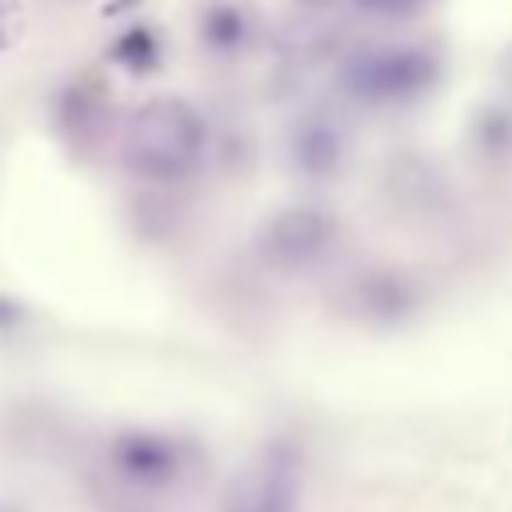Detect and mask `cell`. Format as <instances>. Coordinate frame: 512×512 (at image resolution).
Returning <instances> with one entry per match:
<instances>
[{
    "label": "cell",
    "instance_id": "1",
    "mask_svg": "<svg viewBox=\"0 0 512 512\" xmlns=\"http://www.w3.org/2000/svg\"><path fill=\"white\" fill-rule=\"evenodd\" d=\"M208 148V128L200 112L180 96H156L128 116L124 128V168L152 184L188 180Z\"/></svg>",
    "mask_w": 512,
    "mask_h": 512
},
{
    "label": "cell",
    "instance_id": "2",
    "mask_svg": "<svg viewBox=\"0 0 512 512\" xmlns=\"http://www.w3.org/2000/svg\"><path fill=\"white\" fill-rule=\"evenodd\" d=\"M440 72V60L424 48H376L344 68V84L368 104L416 100Z\"/></svg>",
    "mask_w": 512,
    "mask_h": 512
},
{
    "label": "cell",
    "instance_id": "3",
    "mask_svg": "<svg viewBox=\"0 0 512 512\" xmlns=\"http://www.w3.org/2000/svg\"><path fill=\"white\" fill-rule=\"evenodd\" d=\"M108 468L132 488L160 492V488H172L184 476L188 456H184V444L168 432L124 428L108 440Z\"/></svg>",
    "mask_w": 512,
    "mask_h": 512
},
{
    "label": "cell",
    "instance_id": "4",
    "mask_svg": "<svg viewBox=\"0 0 512 512\" xmlns=\"http://www.w3.org/2000/svg\"><path fill=\"white\" fill-rule=\"evenodd\" d=\"M336 244V220L324 208H284L260 232V252L276 268H312Z\"/></svg>",
    "mask_w": 512,
    "mask_h": 512
},
{
    "label": "cell",
    "instance_id": "5",
    "mask_svg": "<svg viewBox=\"0 0 512 512\" xmlns=\"http://www.w3.org/2000/svg\"><path fill=\"white\" fill-rule=\"evenodd\" d=\"M296 508V460L280 448L260 472H252L228 500V512H292Z\"/></svg>",
    "mask_w": 512,
    "mask_h": 512
},
{
    "label": "cell",
    "instance_id": "6",
    "mask_svg": "<svg viewBox=\"0 0 512 512\" xmlns=\"http://www.w3.org/2000/svg\"><path fill=\"white\" fill-rule=\"evenodd\" d=\"M340 156H344V136L324 124V120H308V124H296L292 132V164L308 176H332L340 168Z\"/></svg>",
    "mask_w": 512,
    "mask_h": 512
},
{
    "label": "cell",
    "instance_id": "7",
    "mask_svg": "<svg viewBox=\"0 0 512 512\" xmlns=\"http://www.w3.org/2000/svg\"><path fill=\"white\" fill-rule=\"evenodd\" d=\"M200 36H204L208 48L232 52L236 44H244L248 20H244V12H240L236 4H208V8L200 12Z\"/></svg>",
    "mask_w": 512,
    "mask_h": 512
},
{
    "label": "cell",
    "instance_id": "8",
    "mask_svg": "<svg viewBox=\"0 0 512 512\" xmlns=\"http://www.w3.org/2000/svg\"><path fill=\"white\" fill-rule=\"evenodd\" d=\"M112 56H116L120 64H128L132 72H144V68L156 64V36H152L148 28H132V32H124V36L116 40Z\"/></svg>",
    "mask_w": 512,
    "mask_h": 512
},
{
    "label": "cell",
    "instance_id": "9",
    "mask_svg": "<svg viewBox=\"0 0 512 512\" xmlns=\"http://www.w3.org/2000/svg\"><path fill=\"white\" fill-rule=\"evenodd\" d=\"M20 28H24L20 4L16 0H0V52H8L20 40Z\"/></svg>",
    "mask_w": 512,
    "mask_h": 512
},
{
    "label": "cell",
    "instance_id": "10",
    "mask_svg": "<svg viewBox=\"0 0 512 512\" xmlns=\"http://www.w3.org/2000/svg\"><path fill=\"white\" fill-rule=\"evenodd\" d=\"M24 316H28V308H24L20 300H12V296H0V332H12V328H20V324H24Z\"/></svg>",
    "mask_w": 512,
    "mask_h": 512
},
{
    "label": "cell",
    "instance_id": "11",
    "mask_svg": "<svg viewBox=\"0 0 512 512\" xmlns=\"http://www.w3.org/2000/svg\"><path fill=\"white\" fill-rule=\"evenodd\" d=\"M360 8H368V12H388V16H396V12H412L420 0H356Z\"/></svg>",
    "mask_w": 512,
    "mask_h": 512
},
{
    "label": "cell",
    "instance_id": "12",
    "mask_svg": "<svg viewBox=\"0 0 512 512\" xmlns=\"http://www.w3.org/2000/svg\"><path fill=\"white\" fill-rule=\"evenodd\" d=\"M0 512H16V508H12V504H0Z\"/></svg>",
    "mask_w": 512,
    "mask_h": 512
}]
</instances>
